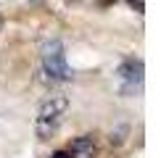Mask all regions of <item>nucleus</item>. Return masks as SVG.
I'll return each mask as SVG.
<instances>
[{
	"mask_svg": "<svg viewBox=\"0 0 161 158\" xmlns=\"http://www.w3.org/2000/svg\"><path fill=\"white\" fill-rule=\"evenodd\" d=\"M40 71L48 82H71L74 71L66 61V45L61 40H48L40 50Z\"/></svg>",
	"mask_w": 161,
	"mask_h": 158,
	"instance_id": "f03ea898",
	"label": "nucleus"
},
{
	"mask_svg": "<svg viewBox=\"0 0 161 158\" xmlns=\"http://www.w3.org/2000/svg\"><path fill=\"white\" fill-rule=\"evenodd\" d=\"M50 158H71V153H69V150H56Z\"/></svg>",
	"mask_w": 161,
	"mask_h": 158,
	"instance_id": "39448f33",
	"label": "nucleus"
},
{
	"mask_svg": "<svg viewBox=\"0 0 161 158\" xmlns=\"http://www.w3.org/2000/svg\"><path fill=\"white\" fill-rule=\"evenodd\" d=\"M71 153V158H98V140L92 134H82V137H77L74 142L66 148Z\"/></svg>",
	"mask_w": 161,
	"mask_h": 158,
	"instance_id": "20e7f679",
	"label": "nucleus"
},
{
	"mask_svg": "<svg viewBox=\"0 0 161 158\" xmlns=\"http://www.w3.org/2000/svg\"><path fill=\"white\" fill-rule=\"evenodd\" d=\"M114 82L122 97H135L143 92V82H145V66L140 58H124L114 71Z\"/></svg>",
	"mask_w": 161,
	"mask_h": 158,
	"instance_id": "7ed1b4c3",
	"label": "nucleus"
},
{
	"mask_svg": "<svg viewBox=\"0 0 161 158\" xmlns=\"http://www.w3.org/2000/svg\"><path fill=\"white\" fill-rule=\"evenodd\" d=\"M66 113H69V97L56 92V95H48L37 108L35 116V132L40 140H50L53 134L58 132V127L64 124Z\"/></svg>",
	"mask_w": 161,
	"mask_h": 158,
	"instance_id": "f257e3e1",
	"label": "nucleus"
},
{
	"mask_svg": "<svg viewBox=\"0 0 161 158\" xmlns=\"http://www.w3.org/2000/svg\"><path fill=\"white\" fill-rule=\"evenodd\" d=\"M0 29H3V18H0Z\"/></svg>",
	"mask_w": 161,
	"mask_h": 158,
	"instance_id": "423d86ee",
	"label": "nucleus"
}]
</instances>
